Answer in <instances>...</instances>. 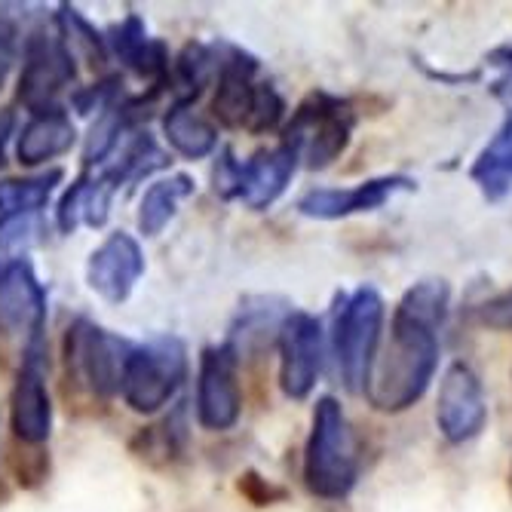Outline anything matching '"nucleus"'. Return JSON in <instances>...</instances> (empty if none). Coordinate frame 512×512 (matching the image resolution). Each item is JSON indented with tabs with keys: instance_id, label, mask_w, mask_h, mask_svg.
Listing matches in <instances>:
<instances>
[{
	"instance_id": "obj_1",
	"label": "nucleus",
	"mask_w": 512,
	"mask_h": 512,
	"mask_svg": "<svg viewBox=\"0 0 512 512\" xmlns=\"http://www.w3.org/2000/svg\"><path fill=\"white\" fill-rule=\"evenodd\" d=\"M451 286L427 276L405 289L390 319V341L378 350L368 381V402L384 414L421 402L439 371V332L448 319Z\"/></svg>"
},
{
	"instance_id": "obj_2",
	"label": "nucleus",
	"mask_w": 512,
	"mask_h": 512,
	"mask_svg": "<svg viewBox=\"0 0 512 512\" xmlns=\"http://www.w3.org/2000/svg\"><path fill=\"white\" fill-rule=\"evenodd\" d=\"M359 482V439L344 405L322 396L304 445V485L319 500H344Z\"/></svg>"
},
{
	"instance_id": "obj_3",
	"label": "nucleus",
	"mask_w": 512,
	"mask_h": 512,
	"mask_svg": "<svg viewBox=\"0 0 512 512\" xmlns=\"http://www.w3.org/2000/svg\"><path fill=\"white\" fill-rule=\"evenodd\" d=\"M387 304L375 286H359L350 295L338 298L332 353L338 362V375L350 393H365L381 350Z\"/></svg>"
},
{
	"instance_id": "obj_4",
	"label": "nucleus",
	"mask_w": 512,
	"mask_h": 512,
	"mask_svg": "<svg viewBox=\"0 0 512 512\" xmlns=\"http://www.w3.org/2000/svg\"><path fill=\"white\" fill-rule=\"evenodd\" d=\"M135 344L120 335H111L99 322L77 316L62 344L65 356V378L74 390L89 393L92 399H114L123 387L126 362Z\"/></svg>"
},
{
	"instance_id": "obj_5",
	"label": "nucleus",
	"mask_w": 512,
	"mask_h": 512,
	"mask_svg": "<svg viewBox=\"0 0 512 512\" xmlns=\"http://www.w3.org/2000/svg\"><path fill=\"white\" fill-rule=\"evenodd\" d=\"M356 129V111L347 99L332 92H310V96L292 111V120L283 129V142L298 163L310 169L332 166L347 148Z\"/></svg>"
},
{
	"instance_id": "obj_6",
	"label": "nucleus",
	"mask_w": 512,
	"mask_h": 512,
	"mask_svg": "<svg viewBox=\"0 0 512 512\" xmlns=\"http://www.w3.org/2000/svg\"><path fill=\"white\" fill-rule=\"evenodd\" d=\"M184 381H188V347L175 335H160L132 347L120 396L138 414H157L178 396Z\"/></svg>"
},
{
	"instance_id": "obj_7",
	"label": "nucleus",
	"mask_w": 512,
	"mask_h": 512,
	"mask_svg": "<svg viewBox=\"0 0 512 512\" xmlns=\"http://www.w3.org/2000/svg\"><path fill=\"white\" fill-rule=\"evenodd\" d=\"M77 80V65L59 34L34 31L22 46L19 102L34 114L62 111V92Z\"/></svg>"
},
{
	"instance_id": "obj_8",
	"label": "nucleus",
	"mask_w": 512,
	"mask_h": 512,
	"mask_svg": "<svg viewBox=\"0 0 512 512\" xmlns=\"http://www.w3.org/2000/svg\"><path fill=\"white\" fill-rule=\"evenodd\" d=\"M197 424L212 433H227L243 417V390H240V356L227 344L206 347L197 368Z\"/></svg>"
},
{
	"instance_id": "obj_9",
	"label": "nucleus",
	"mask_w": 512,
	"mask_h": 512,
	"mask_svg": "<svg viewBox=\"0 0 512 512\" xmlns=\"http://www.w3.org/2000/svg\"><path fill=\"white\" fill-rule=\"evenodd\" d=\"M13 439L25 445H46L53 433V399L46 390V347L43 338H31L19 365L10 396Z\"/></svg>"
},
{
	"instance_id": "obj_10",
	"label": "nucleus",
	"mask_w": 512,
	"mask_h": 512,
	"mask_svg": "<svg viewBox=\"0 0 512 512\" xmlns=\"http://www.w3.org/2000/svg\"><path fill=\"white\" fill-rule=\"evenodd\" d=\"M325 332L322 322L307 310H292L279 332V387L295 402H304L322 375Z\"/></svg>"
},
{
	"instance_id": "obj_11",
	"label": "nucleus",
	"mask_w": 512,
	"mask_h": 512,
	"mask_svg": "<svg viewBox=\"0 0 512 512\" xmlns=\"http://www.w3.org/2000/svg\"><path fill=\"white\" fill-rule=\"evenodd\" d=\"M488 424V399L476 371L467 362H451L439 384L436 427L451 442H470Z\"/></svg>"
},
{
	"instance_id": "obj_12",
	"label": "nucleus",
	"mask_w": 512,
	"mask_h": 512,
	"mask_svg": "<svg viewBox=\"0 0 512 512\" xmlns=\"http://www.w3.org/2000/svg\"><path fill=\"white\" fill-rule=\"evenodd\" d=\"M414 191V178L408 175H378L359 181L353 188H313L298 200V212L319 221H338L362 212L384 209L396 194Z\"/></svg>"
},
{
	"instance_id": "obj_13",
	"label": "nucleus",
	"mask_w": 512,
	"mask_h": 512,
	"mask_svg": "<svg viewBox=\"0 0 512 512\" xmlns=\"http://www.w3.org/2000/svg\"><path fill=\"white\" fill-rule=\"evenodd\" d=\"M145 252L138 240L126 230H114L108 240L89 255L86 261V283L102 301L108 304H123L138 279L145 276Z\"/></svg>"
},
{
	"instance_id": "obj_14",
	"label": "nucleus",
	"mask_w": 512,
	"mask_h": 512,
	"mask_svg": "<svg viewBox=\"0 0 512 512\" xmlns=\"http://www.w3.org/2000/svg\"><path fill=\"white\" fill-rule=\"evenodd\" d=\"M46 325V289L37 279L28 258H13L0 264V329L7 335L25 332L43 338Z\"/></svg>"
},
{
	"instance_id": "obj_15",
	"label": "nucleus",
	"mask_w": 512,
	"mask_h": 512,
	"mask_svg": "<svg viewBox=\"0 0 512 512\" xmlns=\"http://www.w3.org/2000/svg\"><path fill=\"white\" fill-rule=\"evenodd\" d=\"M105 46L108 56L123 62L135 77L148 80L154 89L169 86V71H172L169 50L163 40L148 37L145 19L138 13H129L120 25H111L105 31Z\"/></svg>"
},
{
	"instance_id": "obj_16",
	"label": "nucleus",
	"mask_w": 512,
	"mask_h": 512,
	"mask_svg": "<svg viewBox=\"0 0 512 512\" xmlns=\"http://www.w3.org/2000/svg\"><path fill=\"white\" fill-rule=\"evenodd\" d=\"M292 304L279 295H249L240 301V310L230 322L227 332V347L234 350L240 359L255 356L267 350L270 344H279V332H283L286 319L292 316Z\"/></svg>"
},
{
	"instance_id": "obj_17",
	"label": "nucleus",
	"mask_w": 512,
	"mask_h": 512,
	"mask_svg": "<svg viewBox=\"0 0 512 512\" xmlns=\"http://www.w3.org/2000/svg\"><path fill=\"white\" fill-rule=\"evenodd\" d=\"M295 169H298V157L286 145L255 151L246 163H240L237 200H243L252 212L270 209L279 197L286 194Z\"/></svg>"
},
{
	"instance_id": "obj_18",
	"label": "nucleus",
	"mask_w": 512,
	"mask_h": 512,
	"mask_svg": "<svg viewBox=\"0 0 512 512\" xmlns=\"http://www.w3.org/2000/svg\"><path fill=\"white\" fill-rule=\"evenodd\" d=\"M117 184L99 172V175H80L71 188L62 194L56 209V227L59 234H74L80 224L86 227H105L111 215V203L117 197Z\"/></svg>"
},
{
	"instance_id": "obj_19",
	"label": "nucleus",
	"mask_w": 512,
	"mask_h": 512,
	"mask_svg": "<svg viewBox=\"0 0 512 512\" xmlns=\"http://www.w3.org/2000/svg\"><path fill=\"white\" fill-rule=\"evenodd\" d=\"M188 451V408L175 405L157 424L135 430L129 439V454L151 470H166Z\"/></svg>"
},
{
	"instance_id": "obj_20",
	"label": "nucleus",
	"mask_w": 512,
	"mask_h": 512,
	"mask_svg": "<svg viewBox=\"0 0 512 512\" xmlns=\"http://www.w3.org/2000/svg\"><path fill=\"white\" fill-rule=\"evenodd\" d=\"M74 142H77V129H74V120L65 114V108L50 111V114H34L19 132L16 157L22 166L34 169L68 154Z\"/></svg>"
},
{
	"instance_id": "obj_21",
	"label": "nucleus",
	"mask_w": 512,
	"mask_h": 512,
	"mask_svg": "<svg viewBox=\"0 0 512 512\" xmlns=\"http://www.w3.org/2000/svg\"><path fill=\"white\" fill-rule=\"evenodd\" d=\"M470 178L488 203H500L512 191V111L473 160Z\"/></svg>"
},
{
	"instance_id": "obj_22",
	"label": "nucleus",
	"mask_w": 512,
	"mask_h": 512,
	"mask_svg": "<svg viewBox=\"0 0 512 512\" xmlns=\"http://www.w3.org/2000/svg\"><path fill=\"white\" fill-rule=\"evenodd\" d=\"M166 142L184 160H203L218 148V126L203 117L194 105H175L163 117Z\"/></svg>"
},
{
	"instance_id": "obj_23",
	"label": "nucleus",
	"mask_w": 512,
	"mask_h": 512,
	"mask_svg": "<svg viewBox=\"0 0 512 512\" xmlns=\"http://www.w3.org/2000/svg\"><path fill=\"white\" fill-rule=\"evenodd\" d=\"M197 181L188 172H175L166 178H157L151 188L142 197V206H138V230L145 237H160L169 227V221L178 215V206L194 197Z\"/></svg>"
},
{
	"instance_id": "obj_24",
	"label": "nucleus",
	"mask_w": 512,
	"mask_h": 512,
	"mask_svg": "<svg viewBox=\"0 0 512 512\" xmlns=\"http://www.w3.org/2000/svg\"><path fill=\"white\" fill-rule=\"evenodd\" d=\"M215 77H218L215 43H188L169 71V89L175 96V105H194Z\"/></svg>"
},
{
	"instance_id": "obj_25",
	"label": "nucleus",
	"mask_w": 512,
	"mask_h": 512,
	"mask_svg": "<svg viewBox=\"0 0 512 512\" xmlns=\"http://www.w3.org/2000/svg\"><path fill=\"white\" fill-rule=\"evenodd\" d=\"M65 172L50 169L40 175H25V178H4L0 181V215H19V212H40L56 188L62 184Z\"/></svg>"
},
{
	"instance_id": "obj_26",
	"label": "nucleus",
	"mask_w": 512,
	"mask_h": 512,
	"mask_svg": "<svg viewBox=\"0 0 512 512\" xmlns=\"http://www.w3.org/2000/svg\"><path fill=\"white\" fill-rule=\"evenodd\" d=\"M56 28H59V37L62 43L68 46V53L74 56V62H89L92 68H99L108 62V46H105V34L96 31L77 7L71 4H62L59 13H56Z\"/></svg>"
},
{
	"instance_id": "obj_27",
	"label": "nucleus",
	"mask_w": 512,
	"mask_h": 512,
	"mask_svg": "<svg viewBox=\"0 0 512 512\" xmlns=\"http://www.w3.org/2000/svg\"><path fill=\"white\" fill-rule=\"evenodd\" d=\"M46 234L40 212L0 215V255H16L37 246Z\"/></svg>"
},
{
	"instance_id": "obj_28",
	"label": "nucleus",
	"mask_w": 512,
	"mask_h": 512,
	"mask_svg": "<svg viewBox=\"0 0 512 512\" xmlns=\"http://www.w3.org/2000/svg\"><path fill=\"white\" fill-rule=\"evenodd\" d=\"M10 470H13V479L19 488L34 491L50 479V451H46L43 445H25V442L13 439Z\"/></svg>"
},
{
	"instance_id": "obj_29",
	"label": "nucleus",
	"mask_w": 512,
	"mask_h": 512,
	"mask_svg": "<svg viewBox=\"0 0 512 512\" xmlns=\"http://www.w3.org/2000/svg\"><path fill=\"white\" fill-rule=\"evenodd\" d=\"M123 99V77L111 74V77H102L99 83H92L86 89H77L71 96V105L77 108V114L89 117V114H105L108 108H114L117 102Z\"/></svg>"
},
{
	"instance_id": "obj_30",
	"label": "nucleus",
	"mask_w": 512,
	"mask_h": 512,
	"mask_svg": "<svg viewBox=\"0 0 512 512\" xmlns=\"http://www.w3.org/2000/svg\"><path fill=\"white\" fill-rule=\"evenodd\" d=\"M286 117V99L279 96L273 83H258L255 89V105H252V117H249V132L252 135H264L273 132Z\"/></svg>"
},
{
	"instance_id": "obj_31",
	"label": "nucleus",
	"mask_w": 512,
	"mask_h": 512,
	"mask_svg": "<svg viewBox=\"0 0 512 512\" xmlns=\"http://www.w3.org/2000/svg\"><path fill=\"white\" fill-rule=\"evenodd\" d=\"M240 163L230 148H221L215 166H212V191L221 200H237V188H240Z\"/></svg>"
},
{
	"instance_id": "obj_32",
	"label": "nucleus",
	"mask_w": 512,
	"mask_h": 512,
	"mask_svg": "<svg viewBox=\"0 0 512 512\" xmlns=\"http://www.w3.org/2000/svg\"><path fill=\"white\" fill-rule=\"evenodd\" d=\"M237 488H240V494H243L249 503H255V506H273V503H279V500H286V497H289L286 488H279V485L267 482V479L258 476L255 470L243 473L240 482H237Z\"/></svg>"
},
{
	"instance_id": "obj_33",
	"label": "nucleus",
	"mask_w": 512,
	"mask_h": 512,
	"mask_svg": "<svg viewBox=\"0 0 512 512\" xmlns=\"http://www.w3.org/2000/svg\"><path fill=\"white\" fill-rule=\"evenodd\" d=\"M476 319L482 325H488V329H500V332H509L512 329V289L482 301L476 307Z\"/></svg>"
},
{
	"instance_id": "obj_34",
	"label": "nucleus",
	"mask_w": 512,
	"mask_h": 512,
	"mask_svg": "<svg viewBox=\"0 0 512 512\" xmlns=\"http://www.w3.org/2000/svg\"><path fill=\"white\" fill-rule=\"evenodd\" d=\"M16 53H19V31H16V25L10 19L0 16V89L7 86Z\"/></svg>"
},
{
	"instance_id": "obj_35",
	"label": "nucleus",
	"mask_w": 512,
	"mask_h": 512,
	"mask_svg": "<svg viewBox=\"0 0 512 512\" xmlns=\"http://www.w3.org/2000/svg\"><path fill=\"white\" fill-rule=\"evenodd\" d=\"M13 135H16V114L13 108H0V169L7 163V148Z\"/></svg>"
},
{
	"instance_id": "obj_36",
	"label": "nucleus",
	"mask_w": 512,
	"mask_h": 512,
	"mask_svg": "<svg viewBox=\"0 0 512 512\" xmlns=\"http://www.w3.org/2000/svg\"><path fill=\"white\" fill-rule=\"evenodd\" d=\"M500 59H503V65H506V68L512 71V43L506 46V50H500Z\"/></svg>"
}]
</instances>
